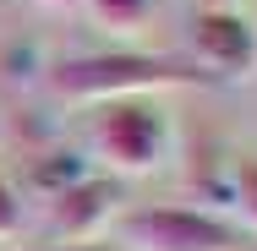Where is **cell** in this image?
Instances as JSON below:
<instances>
[{"instance_id": "obj_2", "label": "cell", "mask_w": 257, "mask_h": 251, "mask_svg": "<svg viewBox=\"0 0 257 251\" xmlns=\"http://www.w3.org/2000/svg\"><path fill=\"white\" fill-rule=\"evenodd\" d=\"M93 126H88V153L109 169V180H143L159 175L175 158V120L154 99H115L93 104Z\"/></svg>"}, {"instance_id": "obj_3", "label": "cell", "mask_w": 257, "mask_h": 251, "mask_svg": "<svg viewBox=\"0 0 257 251\" xmlns=\"http://www.w3.org/2000/svg\"><path fill=\"white\" fill-rule=\"evenodd\" d=\"M120 251H235L241 235L213 207H120L109 224Z\"/></svg>"}, {"instance_id": "obj_9", "label": "cell", "mask_w": 257, "mask_h": 251, "mask_svg": "<svg viewBox=\"0 0 257 251\" xmlns=\"http://www.w3.org/2000/svg\"><path fill=\"white\" fill-rule=\"evenodd\" d=\"M22 218H28V202L17 191V180L0 169V240H17L22 235Z\"/></svg>"}, {"instance_id": "obj_1", "label": "cell", "mask_w": 257, "mask_h": 251, "mask_svg": "<svg viewBox=\"0 0 257 251\" xmlns=\"http://www.w3.org/2000/svg\"><path fill=\"white\" fill-rule=\"evenodd\" d=\"M50 88L66 104H115V99H154L164 88H213L197 60L143 50H88L50 66Z\"/></svg>"}, {"instance_id": "obj_4", "label": "cell", "mask_w": 257, "mask_h": 251, "mask_svg": "<svg viewBox=\"0 0 257 251\" xmlns=\"http://www.w3.org/2000/svg\"><path fill=\"white\" fill-rule=\"evenodd\" d=\"M192 60L219 82H252L257 77V22L235 11H197L192 17Z\"/></svg>"}, {"instance_id": "obj_11", "label": "cell", "mask_w": 257, "mask_h": 251, "mask_svg": "<svg viewBox=\"0 0 257 251\" xmlns=\"http://www.w3.org/2000/svg\"><path fill=\"white\" fill-rule=\"evenodd\" d=\"M241 0H197V11H235Z\"/></svg>"}, {"instance_id": "obj_7", "label": "cell", "mask_w": 257, "mask_h": 251, "mask_svg": "<svg viewBox=\"0 0 257 251\" xmlns=\"http://www.w3.org/2000/svg\"><path fill=\"white\" fill-rule=\"evenodd\" d=\"M88 6V17L109 28V33H137V28H148V17H154V0H82Z\"/></svg>"}, {"instance_id": "obj_6", "label": "cell", "mask_w": 257, "mask_h": 251, "mask_svg": "<svg viewBox=\"0 0 257 251\" xmlns=\"http://www.w3.org/2000/svg\"><path fill=\"white\" fill-rule=\"evenodd\" d=\"M93 175V164L82 158V153L71 148H55V153H39L33 164H28V175H22V197H39V202H55L60 191H71L77 180H88Z\"/></svg>"}, {"instance_id": "obj_5", "label": "cell", "mask_w": 257, "mask_h": 251, "mask_svg": "<svg viewBox=\"0 0 257 251\" xmlns=\"http://www.w3.org/2000/svg\"><path fill=\"white\" fill-rule=\"evenodd\" d=\"M120 213V186L109 175H88L50 202V240H99Z\"/></svg>"}, {"instance_id": "obj_12", "label": "cell", "mask_w": 257, "mask_h": 251, "mask_svg": "<svg viewBox=\"0 0 257 251\" xmlns=\"http://www.w3.org/2000/svg\"><path fill=\"white\" fill-rule=\"evenodd\" d=\"M39 6H50V11H71V6H82V0H39Z\"/></svg>"}, {"instance_id": "obj_10", "label": "cell", "mask_w": 257, "mask_h": 251, "mask_svg": "<svg viewBox=\"0 0 257 251\" xmlns=\"http://www.w3.org/2000/svg\"><path fill=\"white\" fill-rule=\"evenodd\" d=\"M39 251H109V246H99V240H50Z\"/></svg>"}, {"instance_id": "obj_8", "label": "cell", "mask_w": 257, "mask_h": 251, "mask_svg": "<svg viewBox=\"0 0 257 251\" xmlns=\"http://www.w3.org/2000/svg\"><path fill=\"white\" fill-rule=\"evenodd\" d=\"M230 207L257 229V153H235L230 164Z\"/></svg>"}]
</instances>
